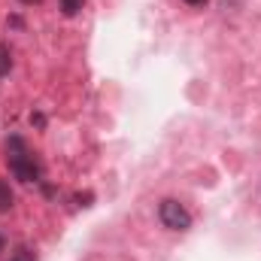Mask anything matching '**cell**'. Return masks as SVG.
<instances>
[{
  "instance_id": "6da1fadb",
  "label": "cell",
  "mask_w": 261,
  "mask_h": 261,
  "mask_svg": "<svg viewBox=\"0 0 261 261\" xmlns=\"http://www.w3.org/2000/svg\"><path fill=\"white\" fill-rule=\"evenodd\" d=\"M6 152H9V170H12L15 179H21V182H40L43 167H40V161L34 158V152L28 149V143L21 137H9L6 140Z\"/></svg>"
},
{
  "instance_id": "277c9868",
  "label": "cell",
  "mask_w": 261,
  "mask_h": 261,
  "mask_svg": "<svg viewBox=\"0 0 261 261\" xmlns=\"http://www.w3.org/2000/svg\"><path fill=\"white\" fill-rule=\"evenodd\" d=\"M12 70V55H9V46L0 43V76H6Z\"/></svg>"
},
{
  "instance_id": "52a82bcc",
  "label": "cell",
  "mask_w": 261,
  "mask_h": 261,
  "mask_svg": "<svg viewBox=\"0 0 261 261\" xmlns=\"http://www.w3.org/2000/svg\"><path fill=\"white\" fill-rule=\"evenodd\" d=\"M182 3H189V6H195V9H200V6H206V0H182Z\"/></svg>"
},
{
  "instance_id": "3957f363",
  "label": "cell",
  "mask_w": 261,
  "mask_h": 261,
  "mask_svg": "<svg viewBox=\"0 0 261 261\" xmlns=\"http://www.w3.org/2000/svg\"><path fill=\"white\" fill-rule=\"evenodd\" d=\"M12 210V192H9V186L0 179V213H9Z\"/></svg>"
},
{
  "instance_id": "7a4b0ae2",
  "label": "cell",
  "mask_w": 261,
  "mask_h": 261,
  "mask_svg": "<svg viewBox=\"0 0 261 261\" xmlns=\"http://www.w3.org/2000/svg\"><path fill=\"white\" fill-rule=\"evenodd\" d=\"M158 219H161V225L170 228V231H189V228H192V213H189L179 200H173V197H167V200L158 203Z\"/></svg>"
},
{
  "instance_id": "ba28073f",
  "label": "cell",
  "mask_w": 261,
  "mask_h": 261,
  "mask_svg": "<svg viewBox=\"0 0 261 261\" xmlns=\"http://www.w3.org/2000/svg\"><path fill=\"white\" fill-rule=\"evenodd\" d=\"M3 249H6V240H3V234H0V252H3Z\"/></svg>"
},
{
  "instance_id": "5b68a950",
  "label": "cell",
  "mask_w": 261,
  "mask_h": 261,
  "mask_svg": "<svg viewBox=\"0 0 261 261\" xmlns=\"http://www.w3.org/2000/svg\"><path fill=\"white\" fill-rule=\"evenodd\" d=\"M58 3H61V12H64V15H76L85 0H58Z\"/></svg>"
},
{
  "instance_id": "8992f818",
  "label": "cell",
  "mask_w": 261,
  "mask_h": 261,
  "mask_svg": "<svg viewBox=\"0 0 261 261\" xmlns=\"http://www.w3.org/2000/svg\"><path fill=\"white\" fill-rule=\"evenodd\" d=\"M12 261H34V252H28V249H18V255Z\"/></svg>"
},
{
  "instance_id": "9c48e42d",
  "label": "cell",
  "mask_w": 261,
  "mask_h": 261,
  "mask_svg": "<svg viewBox=\"0 0 261 261\" xmlns=\"http://www.w3.org/2000/svg\"><path fill=\"white\" fill-rule=\"evenodd\" d=\"M21 3H40V0H21Z\"/></svg>"
}]
</instances>
